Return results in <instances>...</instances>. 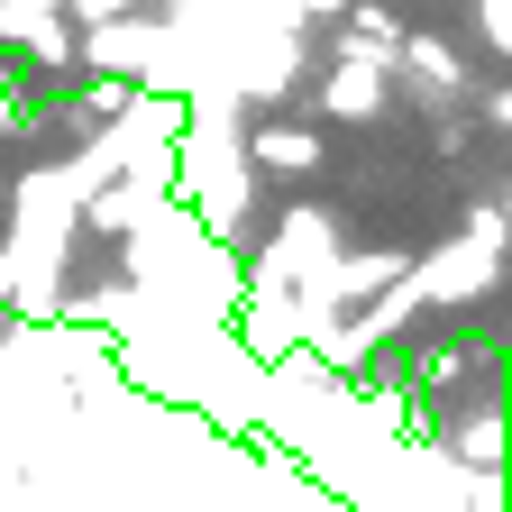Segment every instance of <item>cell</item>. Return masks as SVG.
<instances>
[{
	"label": "cell",
	"instance_id": "1",
	"mask_svg": "<svg viewBox=\"0 0 512 512\" xmlns=\"http://www.w3.org/2000/svg\"><path fill=\"white\" fill-rule=\"evenodd\" d=\"M403 284H412V302L430 311V302H485L494 284H503V211L485 202L458 238H448L439 256H421V266H403Z\"/></svg>",
	"mask_w": 512,
	"mask_h": 512
},
{
	"label": "cell",
	"instance_id": "2",
	"mask_svg": "<svg viewBox=\"0 0 512 512\" xmlns=\"http://www.w3.org/2000/svg\"><path fill=\"white\" fill-rule=\"evenodd\" d=\"M384 83H394V55H384V46H357V37H339V46H330V74H320V101H330V119L366 128V119L384 110Z\"/></svg>",
	"mask_w": 512,
	"mask_h": 512
},
{
	"label": "cell",
	"instance_id": "3",
	"mask_svg": "<svg viewBox=\"0 0 512 512\" xmlns=\"http://www.w3.org/2000/svg\"><path fill=\"white\" fill-rule=\"evenodd\" d=\"M394 74L421 101H467V64H458V46H439V37H403L394 46Z\"/></svg>",
	"mask_w": 512,
	"mask_h": 512
},
{
	"label": "cell",
	"instance_id": "4",
	"mask_svg": "<svg viewBox=\"0 0 512 512\" xmlns=\"http://www.w3.org/2000/svg\"><path fill=\"white\" fill-rule=\"evenodd\" d=\"M238 147H247V174H311L320 156H330V147H320V128H302V119H266Z\"/></svg>",
	"mask_w": 512,
	"mask_h": 512
},
{
	"label": "cell",
	"instance_id": "5",
	"mask_svg": "<svg viewBox=\"0 0 512 512\" xmlns=\"http://www.w3.org/2000/svg\"><path fill=\"white\" fill-rule=\"evenodd\" d=\"M339 19H348V37H357V46H384V55H394V46H403V19H394V10H384V0H348V10H339Z\"/></svg>",
	"mask_w": 512,
	"mask_h": 512
},
{
	"label": "cell",
	"instance_id": "6",
	"mask_svg": "<svg viewBox=\"0 0 512 512\" xmlns=\"http://www.w3.org/2000/svg\"><path fill=\"white\" fill-rule=\"evenodd\" d=\"M494 448H503V439H494V412H467V421H458V439H448V458L494 476Z\"/></svg>",
	"mask_w": 512,
	"mask_h": 512
},
{
	"label": "cell",
	"instance_id": "7",
	"mask_svg": "<svg viewBox=\"0 0 512 512\" xmlns=\"http://www.w3.org/2000/svg\"><path fill=\"white\" fill-rule=\"evenodd\" d=\"M476 19H485V46L503 55L512 46V0H476Z\"/></svg>",
	"mask_w": 512,
	"mask_h": 512
},
{
	"label": "cell",
	"instance_id": "8",
	"mask_svg": "<svg viewBox=\"0 0 512 512\" xmlns=\"http://www.w3.org/2000/svg\"><path fill=\"white\" fill-rule=\"evenodd\" d=\"M0 339H10V320H0Z\"/></svg>",
	"mask_w": 512,
	"mask_h": 512
}]
</instances>
